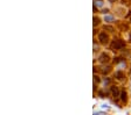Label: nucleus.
I'll use <instances>...</instances> for the list:
<instances>
[{
	"mask_svg": "<svg viewBox=\"0 0 131 115\" xmlns=\"http://www.w3.org/2000/svg\"><path fill=\"white\" fill-rule=\"evenodd\" d=\"M111 48L112 49H116V50H120L122 48H124V42L122 40H115L111 44Z\"/></svg>",
	"mask_w": 131,
	"mask_h": 115,
	"instance_id": "obj_1",
	"label": "nucleus"
},
{
	"mask_svg": "<svg viewBox=\"0 0 131 115\" xmlns=\"http://www.w3.org/2000/svg\"><path fill=\"white\" fill-rule=\"evenodd\" d=\"M98 40H100V42L102 44H106L109 42V36L106 35L105 33H101L100 35H98Z\"/></svg>",
	"mask_w": 131,
	"mask_h": 115,
	"instance_id": "obj_2",
	"label": "nucleus"
},
{
	"mask_svg": "<svg viewBox=\"0 0 131 115\" xmlns=\"http://www.w3.org/2000/svg\"><path fill=\"white\" fill-rule=\"evenodd\" d=\"M98 60H100L102 64H105L110 60V57H109L108 54H102V55L100 56V58H98Z\"/></svg>",
	"mask_w": 131,
	"mask_h": 115,
	"instance_id": "obj_3",
	"label": "nucleus"
},
{
	"mask_svg": "<svg viewBox=\"0 0 131 115\" xmlns=\"http://www.w3.org/2000/svg\"><path fill=\"white\" fill-rule=\"evenodd\" d=\"M116 77H117L118 80H122L123 78H124V73H123L122 71H117L116 72Z\"/></svg>",
	"mask_w": 131,
	"mask_h": 115,
	"instance_id": "obj_4",
	"label": "nucleus"
},
{
	"mask_svg": "<svg viewBox=\"0 0 131 115\" xmlns=\"http://www.w3.org/2000/svg\"><path fill=\"white\" fill-rule=\"evenodd\" d=\"M126 96H128V94H126L125 91L121 93V99H122V101H126Z\"/></svg>",
	"mask_w": 131,
	"mask_h": 115,
	"instance_id": "obj_5",
	"label": "nucleus"
},
{
	"mask_svg": "<svg viewBox=\"0 0 131 115\" xmlns=\"http://www.w3.org/2000/svg\"><path fill=\"white\" fill-rule=\"evenodd\" d=\"M111 92H112V94H114L115 96H118V90H117L116 86H114V87L111 88Z\"/></svg>",
	"mask_w": 131,
	"mask_h": 115,
	"instance_id": "obj_6",
	"label": "nucleus"
},
{
	"mask_svg": "<svg viewBox=\"0 0 131 115\" xmlns=\"http://www.w3.org/2000/svg\"><path fill=\"white\" fill-rule=\"evenodd\" d=\"M104 20H105V22H111V21H114V18L110 17V15H105Z\"/></svg>",
	"mask_w": 131,
	"mask_h": 115,
	"instance_id": "obj_7",
	"label": "nucleus"
},
{
	"mask_svg": "<svg viewBox=\"0 0 131 115\" xmlns=\"http://www.w3.org/2000/svg\"><path fill=\"white\" fill-rule=\"evenodd\" d=\"M95 5H97L98 7H102V6H103V3L100 1V0H95Z\"/></svg>",
	"mask_w": 131,
	"mask_h": 115,
	"instance_id": "obj_8",
	"label": "nucleus"
},
{
	"mask_svg": "<svg viewBox=\"0 0 131 115\" xmlns=\"http://www.w3.org/2000/svg\"><path fill=\"white\" fill-rule=\"evenodd\" d=\"M100 23V19L98 18H94V26H97Z\"/></svg>",
	"mask_w": 131,
	"mask_h": 115,
	"instance_id": "obj_9",
	"label": "nucleus"
},
{
	"mask_svg": "<svg viewBox=\"0 0 131 115\" xmlns=\"http://www.w3.org/2000/svg\"><path fill=\"white\" fill-rule=\"evenodd\" d=\"M110 1H115V0H110Z\"/></svg>",
	"mask_w": 131,
	"mask_h": 115,
	"instance_id": "obj_10",
	"label": "nucleus"
}]
</instances>
